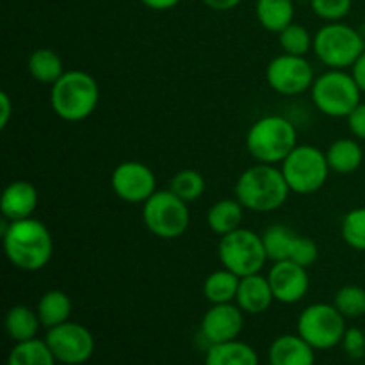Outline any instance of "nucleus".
Masks as SVG:
<instances>
[{"mask_svg": "<svg viewBox=\"0 0 365 365\" xmlns=\"http://www.w3.org/2000/svg\"><path fill=\"white\" fill-rule=\"evenodd\" d=\"M245 207L237 198H223L214 203L207 212V225L210 232L223 237L242 227L245 220Z\"/></svg>", "mask_w": 365, "mask_h": 365, "instance_id": "obj_19", "label": "nucleus"}, {"mask_svg": "<svg viewBox=\"0 0 365 365\" xmlns=\"http://www.w3.org/2000/svg\"><path fill=\"white\" fill-rule=\"evenodd\" d=\"M310 96L317 110L328 118H348L362 103V91L344 70H328L316 77Z\"/></svg>", "mask_w": 365, "mask_h": 365, "instance_id": "obj_6", "label": "nucleus"}, {"mask_svg": "<svg viewBox=\"0 0 365 365\" xmlns=\"http://www.w3.org/2000/svg\"><path fill=\"white\" fill-rule=\"evenodd\" d=\"M57 360L50 351L46 341L31 339L16 342L7 356V365H56Z\"/></svg>", "mask_w": 365, "mask_h": 365, "instance_id": "obj_27", "label": "nucleus"}, {"mask_svg": "<svg viewBox=\"0 0 365 365\" xmlns=\"http://www.w3.org/2000/svg\"><path fill=\"white\" fill-rule=\"evenodd\" d=\"M4 324H6V331L9 339L16 344V342L36 339L39 327H41V321H39L38 312L31 307L14 305L7 310Z\"/></svg>", "mask_w": 365, "mask_h": 365, "instance_id": "obj_24", "label": "nucleus"}, {"mask_svg": "<svg viewBox=\"0 0 365 365\" xmlns=\"http://www.w3.org/2000/svg\"><path fill=\"white\" fill-rule=\"evenodd\" d=\"M239 282L241 277L228 269H217L210 273L203 282V296L210 305H220V303H234L239 291Z\"/></svg>", "mask_w": 365, "mask_h": 365, "instance_id": "obj_26", "label": "nucleus"}, {"mask_svg": "<svg viewBox=\"0 0 365 365\" xmlns=\"http://www.w3.org/2000/svg\"><path fill=\"white\" fill-rule=\"evenodd\" d=\"M269 365H314L316 349L299 335H280L267 351Z\"/></svg>", "mask_w": 365, "mask_h": 365, "instance_id": "obj_18", "label": "nucleus"}, {"mask_svg": "<svg viewBox=\"0 0 365 365\" xmlns=\"http://www.w3.org/2000/svg\"><path fill=\"white\" fill-rule=\"evenodd\" d=\"M2 245L7 260L16 269L36 273L46 267L53 253V239L45 223L36 217L2 220Z\"/></svg>", "mask_w": 365, "mask_h": 365, "instance_id": "obj_1", "label": "nucleus"}, {"mask_svg": "<svg viewBox=\"0 0 365 365\" xmlns=\"http://www.w3.org/2000/svg\"><path fill=\"white\" fill-rule=\"evenodd\" d=\"M38 189L27 180H14L6 185L0 200L2 217L7 221H20L32 217L38 209Z\"/></svg>", "mask_w": 365, "mask_h": 365, "instance_id": "obj_16", "label": "nucleus"}, {"mask_svg": "<svg viewBox=\"0 0 365 365\" xmlns=\"http://www.w3.org/2000/svg\"><path fill=\"white\" fill-rule=\"evenodd\" d=\"M168 189L171 192H175L180 200H184L185 203H191L202 198L203 192H205V178H203V175L200 171L185 168V170L178 171L171 178L170 187Z\"/></svg>", "mask_w": 365, "mask_h": 365, "instance_id": "obj_29", "label": "nucleus"}, {"mask_svg": "<svg viewBox=\"0 0 365 365\" xmlns=\"http://www.w3.org/2000/svg\"><path fill=\"white\" fill-rule=\"evenodd\" d=\"M255 14L267 32L280 34L294 21V4L292 0H257Z\"/></svg>", "mask_w": 365, "mask_h": 365, "instance_id": "obj_22", "label": "nucleus"}, {"mask_svg": "<svg viewBox=\"0 0 365 365\" xmlns=\"http://www.w3.org/2000/svg\"><path fill=\"white\" fill-rule=\"evenodd\" d=\"M314 68L307 57L282 53L271 59L266 66V82L274 93L296 96L312 88Z\"/></svg>", "mask_w": 365, "mask_h": 365, "instance_id": "obj_12", "label": "nucleus"}, {"mask_svg": "<svg viewBox=\"0 0 365 365\" xmlns=\"http://www.w3.org/2000/svg\"><path fill=\"white\" fill-rule=\"evenodd\" d=\"M349 73H351V77L355 78L360 91L365 93V50L362 52V56L353 63V66L349 68Z\"/></svg>", "mask_w": 365, "mask_h": 365, "instance_id": "obj_38", "label": "nucleus"}, {"mask_svg": "<svg viewBox=\"0 0 365 365\" xmlns=\"http://www.w3.org/2000/svg\"><path fill=\"white\" fill-rule=\"evenodd\" d=\"M180 2L182 0H141L143 6L152 11H170L177 7Z\"/></svg>", "mask_w": 365, "mask_h": 365, "instance_id": "obj_39", "label": "nucleus"}, {"mask_svg": "<svg viewBox=\"0 0 365 365\" xmlns=\"http://www.w3.org/2000/svg\"><path fill=\"white\" fill-rule=\"evenodd\" d=\"M27 70L36 82L48 86L59 81L64 73L63 59L52 48H36L27 61Z\"/></svg>", "mask_w": 365, "mask_h": 365, "instance_id": "obj_25", "label": "nucleus"}, {"mask_svg": "<svg viewBox=\"0 0 365 365\" xmlns=\"http://www.w3.org/2000/svg\"><path fill=\"white\" fill-rule=\"evenodd\" d=\"M234 192L246 210L266 214L278 210L287 202L291 187L282 168L257 163L239 175Z\"/></svg>", "mask_w": 365, "mask_h": 365, "instance_id": "obj_2", "label": "nucleus"}, {"mask_svg": "<svg viewBox=\"0 0 365 365\" xmlns=\"http://www.w3.org/2000/svg\"><path fill=\"white\" fill-rule=\"evenodd\" d=\"M205 365H259V355L252 346L235 339L209 346Z\"/></svg>", "mask_w": 365, "mask_h": 365, "instance_id": "obj_21", "label": "nucleus"}, {"mask_svg": "<svg viewBox=\"0 0 365 365\" xmlns=\"http://www.w3.org/2000/svg\"><path fill=\"white\" fill-rule=\"evenodd\" d=\"M280 168L291 192L302 196L319 191L327 184L331 171L328 166L327 153L312 145L296 146L287 159L280 164Z\"/></svg>", "mask_w": 365, "mask_h": 365, "instance_id": "obj_7", "label": "nucleus"}, {"mask_svg": "<svg viewBox=\"0 0 365 365\" xmlns=\"http://www.w3.org/2000/svg\"><path fill=\"white\" fill-rule=\"evenodd\" d=\"M365 50V36L342 21H330L314 36V53L330 70L351 68Z\"/></svg>", "mask_w": 365, "mask_h": 365, "instance_id": "obj_5", "label": "nucleus"}, {"mask_svg": "<svg viewBox=\"0 0 365 365\" xmlns=\"http://www.w3.org/2000/svg\"><path fill=\"white\" fill-rule=\"evenodd\" d=\"M71 309H73V305H71L70 296L64 291H59V289H52V291H46L39 298L36 312H38L39 321H41V327L50 330L57 324L70 321Z\"/></svg>", "mask_w": 365, "mask_h": 365, "instance_id": "obj_23", "label": "nucleus"}, {"mask_svg": "<svg viewBox=\"0 0 365 365\" xmlns=\"http://www.w3.org/2000/svg\"><path fill=\"white\" fill-rule=\"evenodd\" d=\"M298 146V130L294 123L280 114L262 116L246 134V150L262 164H282Z\"/></svg>", "mask_w": 365, "mask_h": 365, "instance_id": "obj_4", "label": "nucleus"}, {"mask_svg": "<svg viewBox=\"0 0 365 365\" xmlns=\"http://www.w3.org/2000/svg\"><path fill=\"white\" fill-rule=\"evenodd\" d=\"M13 118V100L6 91L0 93V128H6Z\"/></svg>", "mask_w": 365, "mask_h": 365, "instance_id": "obj_37", "label": "nucleus"}, {"mask_svg": "<svg viewBox=\"0 0 365 365\" xmlns=\"http://www.w3.org/2000/svg\"><path fill=\"white\" fill-rule=\"evenodd\" d=\"M328 166L334 173L351 175L362 166L364 150L356 139L341 138L328 146L327 152Z\"/></svg>", "mask_w": 365, "mask_h": 365, "instance_id": "obj_20", "label": "nucleus"}, {"mask_svg": "<svg viewBox=\"0 0 365 365\" xmlns=\"http://www.w3.org/2000/svg\"><path fill=\"white\" fill-rule=\"evenodd\" d=\"M348 127L353 138L365 141V103H360L355 110L348 116Z\"/></svg>", "mask_w": 365, "mask_h": 365, "instance_id": "obj_36", "label": "nucleus"}, {"mask_svg": "<svg viewBox=\"0 0 365 365\" xmlns=\"http://www.w3.org/2000/svg\"><path fill=\"white\" fill-rule=\"evenodd\" d=\"M346 330V317L337 307L328 303L309 305L298 317V335L316 351H327L341 344Z\"/></svg>", "mask_w": 365, "mask_h": 365, "instance_id": "obj_10", "label": "nucleus"}, {"mask_svg": "<svg viewBox=\"0 0 365 365\" xmlns=\"http://www.w3.org/2000/svg\"><path fill=\"white\" fill-rule=\"evenodd\" d=\"M296 232L291 230L285 225H273L262 234L264 248H266L267 259L271 262H280V260H289L292 242H294Z\"/></svg>", "mask_w": 365, "mask_h": 365, "instance_id": "obj_28", "label": "nucleus"}, {"mask_svg": "<svg viewBox=\"0 0 365 365\" xmlns=\"http://www.w3.org/2000/svg\"><path fill=\"white\" fill-rule=\"evenodd\" d=\"M245 328V312L237 303H220L212 305L203 316L200 324V335L207 342V348L220 342L235 341Z\"/></svg>", "mask_w": 365, "mask_h": 365, "instance_id": "obj_14", "label": "nucleus"}, {"mask_svg": "<svg viewBox=\"0 0 365 365\" xmlns=\"http://www.w3.org/2000/svg\"><path fill=\"white\" fill-rule=\"evenodd\" d=\"M278 43H280L282 52L291 53V56L305 57L310 50H314V38L309 29L294 21L278 34Z\"/></svg>", "mask_w": 365, "mask_h": 365, "instance_id": "obj_30", "label": "nucleus"}, {"mask_svg": "<svg viewBox=\"0 0 365 365\" xmlns=\"http://www.w3.org/2000/svg\"><path fill=\"white\" fill-rule=\"evenodd\" d=\"M317 259H319V248H317L316 242L307 235L296 234L291 253H289V260L309 269L310 266L317 262Z\"/></svg>", "mask_w": 365, "mask_h": 365, "instance_id": "obj_34", "label": "nucleus"}, {"mask_svg": "<svg viewBox=\"0 0 365 365\" xmlns=\"http://www.w3.org/2000/svg\"><path fill=\"white\" fill-rule=\"evenodd\" d=\"M341 344L351 360H362L365 356V334L360 328H348Z\"/></svg>", "mask_w": 365, "mask_h": 365, "instance_id": "obj_35", "label": "nucleus"}, {"mask_svg": "<svg viewBox=\"0 0 365 365\" xmlns=\"http://www.w3.org/2000/svg\"><path fill=\"white\" fill-rule=\"evenodd\" d=\"M341 235L349 248L365 252V207L349 210L342 217Z\"/></svg>", "mask_w": 365, "mask_h": 365, "instance_id": "obj_32", "label": "nucleus"}, {"mask_svg": "<svg viewBox=\"0 0 365 365\" xmlns=\"http://www.w3.org/2000/svg\"><path fill=\"white\" fill-rule=\"evenodd\" d=\"M100 102V86L93 75L82 70L64 71L50 86V107L64 121H82L91 116Z\"/></svg>", "mask_w": 365, "mask_h": 365, "instance_id": "obj_3", "label": "nucleus"}, {"mask_svg": "<svg viewBox=\"0 0 365 365\" xmlns=\"http://www.w3.org/2000/svg\"><path fill=\"white\" fill-rule=\"evenodd\" d=\"M274 302L273 291L267 277H262L260 273L242 277L239 282V291L235 296V303L245 314H264L271 309Z\"/></svg>", "mask_w": 365, "mask_h": 365, "instance_id": "obj_17", "label": "nucleus"}, {"mask_svg": "<svg viewBox=\"0 0 365 365\" xmlns=\"http://www.w3.org/2000/svg\"><path fill=\"white\" fill-rule=\"evenodd\" d=\"M241 2L242 0H203V4H205L207 7H210L212 11H220V13L234 9V7H237Z\"/></svg>", "mask_w": 365, "mask_h": 365, "instance_id": "obj_40", "label": "nucleus"}, {"mask_svg": "<svg viewBox=\"0 0 365 365\" xmlns=\"http://www.w3.org/2000/svg\"><path fill=\"white\" fill-rule=\"evenodd\" d=\"M114 195L127 203H145L157 191V178L152 168L139 160L118 164L110 177Z\"/></svg>", "mask_w": 365, "mask_h": 365, "instance_id": "obj_13", "label": "nucleus"}, {"mask_svg": "<svg viewBox=\"0 0 365 365\" xmlns=\"http://www.w3.org/2000/svg\"><path fill=\"white\" fill-rule=\"evenodd\" d=\"M217 257L225 269L232 271L241 278L260 273L269 260L264 248L262 235L245 227L221 237Z\"/></svg>", "mask_w": 365, "mask_h": 365, "instance_id": "obj_8", "label": "nucleus"}, {"mask_svg": "<svg viewBox=\"0 0 365 365\" xmlns=\"http://www.w3.org/2000/svg\"><path fill=\"white\" fill-rule=\"evenodd\" d=\"M56 360L64 365H82L95 353V337L81 323L66 321L50 328L45 337Z\"/></svg>", "mask_w": 365, "mask_h": 365, "instance_id": "obj_11", "label": "nucleus"}, {"mask_svg": "<svg viewBox=\"0 0 365 365\" xmlns=\"http://www.w3.org/2000/svg\"><path fill=\"white\" fill-rule=\"evenodd\" d=\"M143 223L159 239H177L191 223L189 207L170 189L155 191L143 203Z\"/></svg>", "mask_w": 365, "mask_h": 365, "instance_id": "obj_9", "label": "nucleus"}, {"mask_svg": "<svg viewBox=\"0 0 365 365\" xmlns=\"http://www.w3.org/2000/svg\"><path fill=\"white\" fill-rule=\"evenodd\" d=\"M267 280H269L274 302H280L284 305H294V303L302 302L310 287V277L307 267L291 262V260L273 262L269 273H267Z\"/></svg>", "mask_w": 365, "mask_h": 365, "instance_id": "obj_15", "label": "nucleus"}, {"mask_svg": "<svg viewBox=\"0 0 365 365\" xmlns=\"http://www.w3.org/2000/svg\"><path fill=\"white\" fill-rule=\"evenodd\" d=\"M351 6L353 0H310L314 13L327 24L344 20L351 11Z\"/></svg>", "mask_w": 365, "mask_h": 365, "instance_id": "obj_33", "label": "nucleus"}, {"mask_svg": "<svg viewBox=\"0 0 365 365\" xmlns=\"http://www.w3.org/2000/svg\"><path fill=\"white\" fill-rule=\"evenodd\" d=\"M334 305L346 319L365 316V289L360 285H344L335 292Z\"/></svg>", "mask_w": 365, "mask_h": 365, "instance_id": "obj_31", "label": "nucleus"}]
</instances>
